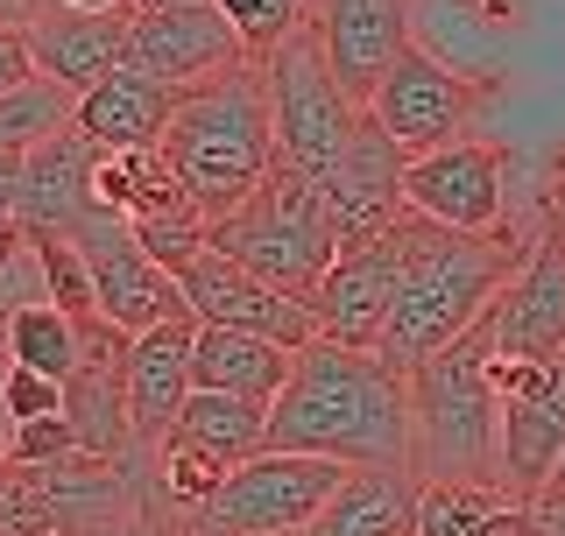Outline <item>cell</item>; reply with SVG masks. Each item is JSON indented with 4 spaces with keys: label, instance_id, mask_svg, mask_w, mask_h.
I'll list each match as a JSON object with an SVG mask.
<instances>
[{
    "label": "cell",
    "instance_id": "cell-1",
    "mask_svg": "<svg viewBox=\"0 0 565 536\" xmlns=\"http://www.w3.org/2000/svg\"><path fill=\"white\" fill-rule=\"evenodd\" d=\"M269 452L332 459L347 473L411 467V382L382 353L318 339L290 361V388L269 409Z\"/></svg>",
    "mask_w": 565,
    "mask_h": 536
},
{
    "label": "cell",
    "instance_id": "cell-2",
    "mask_svg": "<svg viewBox=\"0 0 565 536\" xmlns=\"http://www.w3.org/2000/svg\"><path fill=\"white\" fill-rule=\"evenodd\" d=\"M396 240H403V282H396V311H388V332H382V361L396 374H411L494 311L523 247L509 234H494V240L452 234V226H431L417 212L396 219Z\"/></svg>",
    "mask_w": 565,
    "mask_h": 536
},
{
    "label": "cell",
    "instance_id": "cell-3",
    "mask_svg": "<svg viewBox=\"0 0 565 536\" xmlns=\"http://www.w3.org/2000/svg\"><path fill=\"white\" fill-rule=\"evenodd\" d=\"M411 382V467L424 487H502V396H494V318L431 353Z\"/></svg>",
    "mask_w": 565,
    "mask_h": 536
},
{
    "label": "cell",
    "instance_id": "cell-4",
    "mask_svg": "<svg viewBox=\"0 0 565 536\" xmlns=\"http://www.w3.org/2000/svg\"><path fill=\"white\" fill-rule=\"evenodd\" d=\"M163 156H170V170L184 176L191 205H199L205 219H226V212H241L255 199L262 176L282 163L262 64H241V71H226V78L199 85V93H184V106H177V120L163 135Z\"/></svg>",
    "mask_w": 565,
    "mask_h": 536
},
{
    "label": "cell",
    "instance_id": "cell-5",
    "mask_svg": "<svg viewBox=\"0 0 565 536\" xmlns=\"http://www.w3.org/2000/svg\"><path fill=\"white\" fill-rule=\"evenodd\" d=\"M212 247H220L226 261H241L247 276H262L269 290L297 297V303H318L332 261H340L326 191L305 184L290 163H276L269 176H262V191L241 212L212 219Z\"/></svg>",
    "mask_w": 565,
    "mask_h": 536
},
{
    "label": "cell",
    "instance_id": "cell-6",
    "mask_svg": "<svg viewBox=\"0 0 565 536\" xmlns=\"http://www.w3.org/2000/svg\"><path fill=\"white\" fill-rule=\"evenodd\" d=\"M262 78H269V114H276L282 163L305 176V184L332 191V176H340L367 106H353L347 85L332 78V64H326V50H318L311 22L297 29L290 43H276L269 57H262Z\"/></svg>",
    "mask_w": 565,
    "mask_h": 536
},
{
    "label": "cell",
    "instance_id": "cell-7",
    "mask_svg": "<svg viewBox=\"0 0 565 536\" xmlns=\"http://www.w3.org/2000/svg\"><path fill=\"white\" fill-rule=\"evenodd\" d=\"M340 487H347V467H332V459L262 452L226 473V487L177 536H305Z\"/></svg>",
    "mask_w": 565,
    "mask_h": 536
},
{
    "label": "cell",
    "instance_id": "cell-8",
    "mask_svg": "<svg viewBox=\"0 0 565 536\" xmlns=\"http://www.w3.org/2000/svg\"><path fill=\"white\" fill-rule=\"evenodd\" d=\"M502 396V494L537 508L565 459V361H494Z\"/></svg>",
    "mask_w": 565,
    "mask_h": 536
},
{
    "label": "cell",
    "instance_id": "cell-9",
    "mask_svg": "<svg viewBox=\"0 0 565 536\" xmlns=\"http://www.w3.org/2000/svg\"><path fill=\"white\" fill-rule=\"evenodd\" d=\"M71 247L85 255V268H93V282H99V318L114 332H156L163 318H191V303L184 290H177V276H163L149 255H141V240H135V226L120 219V212H85L78 219V234H64Z\"/></svg>",
    "mask_w": 565,
    "mask_h": 536
},
{
    "label": "cell",
    "instance_id": "cell-10",
    "mask_svg": "<svg viewBox=\"0 0 565 536\" xmlns=\"http://www.w3.org/2000/svg\"><path fill=\"white\" fill-rule=\"evenodd\" d=\"M494 361H565V212L537 219L509 290L494 297Z\"/></svg>",
    "mask_w": 565,
    "mask_h": 536
},
{
    "label": "cell",
    "instance_id": "cell-11",
    "mask_svg": "<svg viewBox=\"0 0 565 536\" xmlns=\"http://www.w3.org/2000/svg\"><path fill=\"white\" fill-rule=\"evenodd\" d=\"M120 64L170 85V93H199V85L226 78V71H241L255 57L241 50V35L226 29L220 8H135Z\"/></svg>",
    "mask_w": 565,
    "mask_h": 536
},
{
    "label": "cell",
    "instance_id": "cell-12",
    "mask_svg": "<svg viewBox=\"0 0 565 536\" xmlns=\"http://www.w3.org/2000/svg\"><path fill=\"white\" fill-rule=\"evenodd\" d=\"M177 290H184V303H191V318H199V325L269 339V346H282V353L318 346V311H311V303L269 290V282L247 276L241 261H226L220 247H205V255L177 276Z\"/></svg>",
    "mask_w": 565,
    "mask_h": 536
},
{
    "label": "cell",
    "instance_id": "cell-13",
    "mask_svg": "<svg viewBox=\"0 0 565 536\" xmlns=\"http://www.w3.org/2000/svg\"><path fill=\"white\" fill-rule=\"evenodd\" d=\"M473 106H481V85L459 78L452 64H438L424 43H411L396 57V71L382 78V93L367 99V114H375V128L403 156H431V149H452L459 141Z\"/></svg>",
    "mask_w": 565,
    "mask_h": 536
},
{
    "label": "cell",
    "instance_id": "cell-14",
    "mask_svg": "<svg viewBox=\"0 0 565 536\" xmlns=\"http://www.w3.org/2000/svg\"><path fill=\"white\" fill-rule=\"evenodd\" d=\"M403 212L452 234H502V149L488 141H452V149L411 156L403 163Z\"/></svg>",
    "mask_w": 565,
    "mask_h": 536
},
{
    "label": "cell",
    "instance_id": "cell-15",
    "mask_svg": "<svg viewBox=\"0 0 565 536\" xmlns=\"http://www.w3.org/2000/svg\"><path fill=\"white\" fill-rule=\"evenodd\" d=\"M311 35L353 106L382 93V78L411 50V0H311Z\"/></svg>",
    "mask_w": 565,
    "mask_h": 536
},
{
    "label": "cell",
    "instance_id": "cell-16",
    "mask_svg": "<svg viewBox=\"0 0 565 536\" xmlns=\"http://www.w3.org/2000/svg\"><path fill=\"white\" fill-rule=\"evenodd\" d=\"M396 282H403V240L382 234L367 247H347L332 261L326 290H318V339L332 346H353V353H382V332H388V311H396Z\"/></svg>",
    "mask_w": 565,
    "mask_h": 536
},
{
    "label": "cell",
    "instance_id": "cell-17",
    "mask_svg": "<svg viewBox=\"0 0 565 536\" xmlns=\"http://www.w3.org/2000/svg\"><path fill=\"white\" fill-rule=\"evenodd\" d=\"M403 163H411V156L375 128V114H361V135H353L347 163H340V176H332V191H326L340 255L396 234V219H403Z\"/></svg>",
    "mask_w": 565,
    "mask_h": 536
},
{
    "label": "cell",
    "instance_id": "cell-18",
    "mask_svg": "<svg viewBox=\"0 0 565 536\" xmlns=\"http://www.w3.org/2000/svg\"><path fill=\"white\" fill-rule=\"evenodd\" d=\"M191 353H199V318H163L156 332H141L128 346V409H135V444L149 459L170 444L184 403L199 396Z\"/></svg>",
    "mask_w": 565,
    "mask_h": 536
},
{
    "label": "cell",
    "instance_id": "cell-19",
    "mask_svg": "<svg viewBox=\"0 0 565 536\" xmlns=\"http://www.w3.org/2000/svg\"><path fill=\"white\" fill-rule=\"evenodd\" d=\"M177 106H184V93H170V85L114 64L93 93H78V135L93 141L99 156H149V149H163Z\"/></svg>",
    "mask_w": 565,
    "mask_h": 536
},
{
    "label": "cell",
    "instance_id": "cell-20",
    "mask_svg": "<svg viewBox=\"0 0 565 536\" xmlns=\"http://www.w3.org/2000/svg\"><path fill=\"white\" fill-rule=\"evenodd\" d=\"M135 14V8H128ZM128 14H64V8H35L22 35H29V57L35 78L64 85V93H93L106 71L120 64L128 50Z\"/></svg>",
    "mask_w": 565,
    "mask_h": 536
},
{
    "label": "cell",
    "instance_id": "cell-21",
    "mask_svg": "<svg viewBox=\"0 0 565 536\" xmlns=\"http://www.w3.org/2000/svg\"><path fill=\"white\" fill-rule=\"evenodd\" d=\"M93 163L99 149L78 135V120L22 156V226L29 234H78V219L93 212Z\"/></svg>",
    "mask_w": 565,
    "mask_h": 536
},
{
    "label": "cell",
    "instance_id": "cell-22",
    "mask_svg": "<svg viewBox=\"0 0 565 536\" xmlns=\"http://www.w3.org/2000/svg\"><path fill=\"white\" fill-rule=\"evenodd\" d=\"M417 515H424L417 467H367L347 473V487L332 494V508L305 536H417Z\"/></svg>",
    "mask_w": 565,
    "mask_h": 536
},
{
    "label": "cell",
    "instance_id": "cell-23",
    "mask_svg": "<svg viewBox=\"0 0 565 536\" xmlns=\"http://www.w3.org/2000/svg\"><path fill=\"white\" fill-rule=\"evenodd\" d=\"M290 361H297V353L269 346V339H247V332L199 325V353H191V382H199L205 396H241V403H262V409H276V396L290 388Z\"/></svg>",
    "mask_w": 565,
    "mask_h": 536
},
{
    "label": "cell",
    "instance_id": "cell-24",
    "mask_svg": "<svg viewBox=\"0 0 565 536\" xmlns=\"http://www.w3.org/2000/svg\"><path fill=\"white\" fill-rule=\"evenodd\" d=\"M170 438L199 444V452L226 459V467H247V459L269 452V409L241 403V396H205V388H199V396L184 403V417H177Z\"/></svg>",
    "mask_w": 565,
    "mask_h": 536
},
{
    "label": "cell",
    "instance_id": "cell-25",
    "mask_svg": "<svg viewBox=\"0 0 565 536\" xmlns=\"http://www.w3.org/2000/svg\"><path fill=\"white\" fill-rule=\"evenodd\" d=\"M8 367H29L43 374V382H71L85 361V332L71 325V318L57 311V303H29L22 318H8Z\"/></svg>",
    "mask_w": 565,
    "mask_h": 536
},
{
    "label": "cell",
    "instance_id": "cell-26",
    "mask_svg": "<svg viewBox=\"0 0 565 536\" xmlns=\"http://www.w3.org/2000/svg\"><path fill=\"white\" fill-rule=\"evenodd\" d=\"M71 120H78V93L50 78H29L22 93L0 99V156H35L43 141H57Z\"/></svg>",
    "mask_w": 565,
    "mask_h": 536
},
{
    "label": "cell",
    "instance_id": "cell-27",
    "mask_svg": "<svg viewBox=\"0 0 565 536\" xmlns=\"http://www.w3.org/2000/svg\"><path fill=\"white\" fill-rule=\"evenodd\" d=\"M29 240H35V255H43V297L57 303L71 325H99V282H93V268H85V255L64 234H29Z\"/></svg>",
    "mask_w": 565,
    "mask_h": 536
},
{
    "label": "cell",
    "instance_id": "cell-28",
    "mask_svg": "<svg viewBox=\"0 0 565 536\" xmlns=\"http://www.w3.org/2000/svg\"><path fill=\"white\" fill-rule=\"evenodd\" d=\"M212 8L226 14V29L241 35V50H247L255 64L311 22V0H212Z\"/></svg>",
    "mask_w": 565,
    "mask_h": 536
},
{
    "label": "cell",
    "instance_id": "cell-29",
    "mask_svg": "<svg viewBox=\"0 0 565 536\" xmlns=\"http://www.w3.org/2000/svg\"><path fill=\"white\" fill-rule=\"evenodd\" d=\"M0 536H64V515L50 502L43 473L0 467Z\"/></svg>",
    "mask_w": 565,
    "mask_h": 536
},
{
    "label": "cell",
    "instance_id": "cell-30",
    "mask_svg": "<svg viewBox=\"0 0 565 536\" xmlns=\"http://www.w3.org/2000/svg\"><path fill=\"white\" fill-rule=\"evenodd\" d=\"M43 417H64V382H43L29 367H8L0 374V424H43Z\"/></svg>",
    "mask_w": 565,
    "mask_h": 536
},
{
    "label": "cell",
    "instance_id": "cell-31",
    "mask_svg": "<svg viewBox=\"0 0 565 536\" xmlns=\"http://www.w3.org/2000/svg\"><path fill=\"white\" fill-rule=\"evenodd\" d=\"M64 459H78V438H71L64 417L14 424L8 431V467H64Z\"/></svg>",
    "mask_w": 565,
    "mask_h": 536
},
{
    "label": "cell",
    "instance_id": "cell-32",
    "mask_svg": "<svg viewBox=\"0 0 565 536\" xmlns=\"http://www.w3.org/2000/svg\"><path fill=\"white\" fill-rule=\"evenodd\" d=\"M135 199H141V156H99L93 163V205L135 219Z\"/></svg>",
    "mask_w": 565,
    "mask_h": 536
},
{
    "label": "cell",
    "instance_id": "cell-33",
    "mask_svg": "<svg viewBox=\"0 0 565 536\" xmlns=\"http://www.w3.org/2000/svg\"><path fill=\"white\" fill-rule=\"evenodd\" d=\"M29 303H50L43 297V255H35V240H22V255L0 268V332H8V318H22Z\"/></svg>",
    "mask_w": 565,
    "mask_h": 536
},
{
    "label": "cell",
    "instance_id": "cell-34",
    "mask_svg": "<svg viewBox=\"0 0 565 536\" xmlns=\"http://www.w3.org/2000/svg\"><path fill=\"white\" fill-rule=\"evenodd\" d=\"M29 78H35L29 35H22V29H0V99H8V93H22Z\"/></svg>",
    "mask_w": 565,
    "mask_h": 536
},
{
    "label": "cell",
    "instance_id": "cell-35",
    "mask_svg": "<svg viewBox=\"0 0 565 536\" xmlns=\"http://www.w3.org/2000/svg\"><path fill=\"white\" fill-rule=\"evenodd\" d=\"M0 219H22V156H0Z\"/></svg>",
    "mask_w": 565,
    "mask_h": 536
},
{
    "label": "cell",
    "instance_id": "cell-36",
    "mask_svg": "<svg viewBox=\"0 0 565 536\" xmlns=\"http://www.w3.org/2000/svg\"><path fill=\"white\" fill-rule=\"evenodd\" d=\"M35 8H64V14H128L135 0H35Z\"/></svg>",
    "mask_w": 565,
    "mask_h": 536
},
{
    "label": "cell",
    "instance_id": "cell-37",
    "mask_svg": "<svg viewBox=\"0 0 565 536\" xmlns=\"http://www.w3.org/2000/svg\"><path fill=\"white\" fill-rule=\"evenodd\" d=\"M22 240H29V226H22V219H0V268L22 255Z\"/></svg>",
    "mask_w": 565,
    "mask_h": 536
},
{
    "label": "cell",
    "instance_id": "cell-38",
    "mask_svg": "<svg viewBox=\"0 0 565 536\" xmlns=\"http://www.w3.org/2000/svg\"><path fill=\"white\" fill-rule=\"evenodd\" d=\"M530 529H537V536H565V502L558 508H530Z\"/></svg>",
    "mask_w": 565,
    "mask_h": 536
},
{
    "label": "cell",
    "instance_id": "cell-39",
    "mask_svg": "<svg viewBox=\"0 0 565 536\" xmlns=\"http://www.w3.org/2000/svg\"><path fill=\"white\" fill-rule=\"evenodd\" d=\"M558 502H565V459H558V473H552V487H544L537 508H558Z\"/></svg>",
    "mask_w": 565,
    "mask_h": 536
},
{
    "label": "cell",
    "instance_id": "cell-40",
    "mask_svg": "<svg viewBox=\"0 0 565 536\" xmlns=\"http://www.w3.org/2000/svg\"><path fill=\"white\" fill-rule=\"evenodd\" d=\"M135 8H212V0H135Z\"/></svg>",
    "mask_w": 565,
    "mask_h": 536
},
{
    "label": "cell",
    "instance_id": "cell-41",
    "mask_svg": "<svg viewBox=\"0 0 565 536\" xmlns=\"http://www.w3.org/2000/svg\"><path fill=\"white\" fill-rule=\"evenodd\" d=\"M0 374H8V339H0Z\"/></svg>",
    "mask_w": 565,
    "mask_h": 536
},
{
    "label": "cell",
    "instance_id": "cell-42",
    "mask_svg": "<svg viewBox=\"0 0 565 536\" xmlns=\"http://www.w3.org/2000/svg\"><path fill=\"white\" fill-rule=\"evenodd\" d=\"M558 212H565V176H558Z\"/></svg>",
    "mask_w": 565,
    "mask_h": 536
},
{
    "label": "cell",
    "instance_id": "cell-43",
    "mask_svg": "<svg viewBox=\"0 0 565 536\" xmlns=\"http://www.w3.org/2000/svg\"><path fill=\"white\" fill-rule=\"evenodd\" d=\"M0 467H8V438H0Z\"/></svg>",
    "mask_w": 565,
    "mask_h": 536
},
{
    "label": "cell",
    "instance_id": "cell-44",
    "mask_svg": "<svg viewBox=\"0 0 565 536\" xmlns=\"http://www.w3.org/2000/svg\"><path fill=\"white\" fill-rule=\"evenodd\" d=\"M488 8H502V0H488Z\"/></svg>",
    "mask_w": 565,
    "mask_h": 536
},
{
    "label": "cell",
    "instance_id": "cell-45",
    "mask_svg": "<svg viewBox=\"0 0 565 536\" xmlns=\"http://www.w3.org/2000/svg\"><path fill=\"white\" fill-rule=\"evenodd\" d=\"M558 176H565V163H558Z\"/></svg>",
    "mask_w": 565,
    "mask_h": 536
}]
</instances>
